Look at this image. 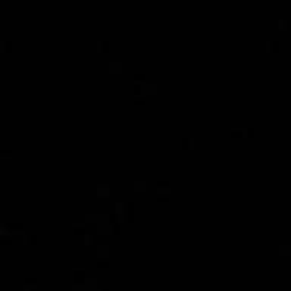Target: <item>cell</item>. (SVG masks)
Here are the masks:
<instances>
[{"instance_id":"cell-14","label":"cell","mask_w":291,"mask_h":291,"mask_svg":"<svg viewBox=\"0 0 291 291\" xmlns=\"http://www.w3.org/2000/svg\"><path fill=\"white\" fill-rule=\"evenodd\" d=\"M37 241H39L37 235H29V237H27V243H29V245H37Z\"/></svg>"},{"instance_id":"cell-1","label":"cell","mask_w":291,"mask_h":291,"mask_svg":"<svg viewBox=\"0 0 291 291\" xmlns=\"http://www.w3.org/2000/svg\"><path fill=\"white\" fill-rule=\"evenodd\" d=\"M86 280H88V278H86V272L76 268V270H74V285L78 287L80 283H86Z\"/></svg>"},{"instance_id":"cell-21","label":"cell","mask_w":291,"mask_h":291,"mask_svg":"<svg viewBox=\"0 0 291 291\" xmlns=\"http://www.w3.org/2000/svg\"><path fill=\"white\" fill-rule=\"evenodd\" d=\"M245 136L252 138V136H254V128H247V130H245Z\"/></svg>"},{"instance_id":"cell-18","label":"cell","mask_w":291,"mask_h":291,"mask_svg":"<svg viewBox=\"0 0 291 291\" xmlns=\"http://www.w3.org/2000/svg\"><path fill=\"white\" fill-rule=\"evenodd\" d=\"M93 243V237L91 235H84V245H91Z\"/></svg>"},{"instance_id":"cell-24","label":"cell","mask_w":291,"mask_h":291,"mask_svg":"<svg viewBox=\"0 0 291 291\" xmlns=\"http://www.w3.org/2000/svg\"><path fill=\"white\" fill-rule=\"evenodd\" d=\"M6 157H12V152L10 150L8 152H2V159H6Z\"/></svg>"},{"instance_id":"cell-13","label":"cell","mask_w":291,"mask_h":291,"mask_svg":"<svg viewBox=\"0 0 291 291\" xmlns=\"http://www.w3.org/2000/svg\"><path fill=\"white\" fill-rule=\"evenodd\" d=\"M134 190H136V192H142V190H146V185L142 183V181H138L136 185H134Z\"/></svg>"},{"instance_id":"cell-25","label":"cell","mask_w":291,"mask_h":291,"mask_svg":"<svg viewBox=\"0 0 291 291\" xmlns=\"http://www.w3.org/2000/svg\"><path fill=\"white\" fill-rule=\"evenodd\" d=\"M134 93L140 95V93H142V88H140V86H134Z\"/></svg>"},{"instance_id":"cell-10","label":"cell","mask_w":291,"mask_h":291,"mask_svg":"<svg viewBox=\"0 0 291 291\" xmlns=\"http://www.w3.org/2000/svg\"><path fill=\"white\" fill-rule=\"evenodd\" d=\"M86 287H89V289H95V285H97V282H95V278H89V280H86V283H84Z\"/></svg>"},{"instance_id":"cell-17","label":"cell","mask_w":291,"mask_h":291,"mask_svg":"<svg viewBox=\"0 0 291 291\" xmlns=\"http://www.w3.org/2000/svg\"><path fill=\"white\" fill-rule=\"evenodd\" d=\"M97 268H99V270H101V268H109V262H107L105 258L99 260V262H97Z\"/></svg>"},{"instance_id":"cell-2","label":"cell","mask_w":291,"mask_h":291,"mask_svg":"<svg viewBox=\"0 0 291 291\" xmlns=\"http://www.w3.org/2000/svg\"><path fill=\"white\" fill-rule=\"evenodd\" d=\"M126 223H134V202H126Z\"/></svg>"},{"instance_id":"cell-19","label":"cell","mask_w":291,"mask_h":291,"mask_svg":"<svg viewBox=\"0 0 291 291\" xmlns=\"http://www.w3.org/2000/svg\"><path fill=\"white\" fill-rule=\"evenodd\" d=\"M121 231H122L121 225H119V223H115V225H113V235H121Z\"/></svg>"},{"instance_id":"cell-23","label":"cell","mask_w":291,"mask_h":291,"mask_svg":"<svg viewBox=\"0 0 291 291\" xmlns=\"http://www.w3.org/2000/svg\"><path fill=\"white\" fill-rule=\"evenodd\" d=\"M134 105L142 107V105H146V101H144V99H136V101H134Z\"/></svg>"},{"instance_id":"cell-7","label":"cell","mask_w":291,"mask_h":291,"mask_svg":"<svg viewBox=\"0 0 291 291\" xmlns=\"http://www.w3.org/2000/svg\"><path fill=\"white\" fill-rule=\"evenodd\" d=\"M37 283H39V280H37V278H27V280L24 282V285H25V289H29V287H35Z\"/></svg>"},{"instance_id":"cell-4","label":"cell","mask_w":291,"mask_h":291,"mask_svg":"<svg viewBox=\"0 0 291 291\" xmlns=\"http://www.w3.org/2000/svg\"><path fill=\"white\" fill-rule=\"evenodd\" d=\"M97 256H99V258H109V247H107V245H99V247H97Z\"/></svg>"},{"instance_id":"cell-16","label":"cell","mask_w":291,"mask_h":291,"mask_svg":"<svg viewBox=\"0 0 291 291\" xmlns=\"http://www.w3.org/2000/svg\"><path fill=\"white\" fill-rule=\"evenodd\" d=\"M74 235H86V229L80 227V225H76V227H74Z\"/></svg>"},{"instance_id":"cell-3","label":"cell","mask_w":291,"mask_h":291,"mask_svg":"<svg viewBox=\"0 0 291 291\" xmlns=\"http://www.w3.org/2000/svg\"><path fill=\"white\" fill-rule=\"evenodd\" d=\"M111 194V186L109 185H99L97 186V198H109Z\"/></svg>"},{"instance_id":"cell-12","label":"cell","mask_w":291,"mask_h":291,"mask_svg":"<svg viewBox=\"0 0 291 291\" xmlns=\"http://www.w3.org/2000/svg\"><path fill=\"white\" fill-rule=\"evenodd\" d=\"M86 219H88V221H101L103 218L97 216V214H88V218H86Z\"/></svg>"},{"instance_id":"cell-5","label":"cell","mask_w":291,"mask_h":291,"mask_svg":"<svg viewBox=\"0 0 291 291\" xmlns=\"http://www.w3.org/2000/svg\"><path fill=\"white\" fill-rule=\"evenodd\" d=\"M10 233H24V223H8Z\"/></svg>"},{"instance_id":"cell-15","label":"cell","mask_w":291,"mask_h":291,"mask_svg":"<svg viewBox=\"0 0 291 291\" xmlns=\"http://www.w3.org/2000/svg\"><path fill=\"white\" fill-rule=\"evenodd\" d=\"M190 146H192V140H190V138H183V148H185V150H188Z\"/></svg>"},{"instance_id":"cell-8","label":"cell","mask_w":291,"mask_h":291,"mask_svg":"<svg viewBox=\"0 0 291 291\" xmlns=\"http://www.w3.org/2000/svg\"><path fill=\"white\" fill-rule=\"evenodd\" d=\"M124 210H126V204H124V202H117V204H115V212H117V214H124Z\"/></svg>"},{"instance_id":"cell-6","label":"cell","mask_w":291,"mask_h":291,"mask_svg":"<svg viewBox=\"0 0 291 291\" xmlns=\"http://www.w3.org/2000/svg\"><path fill=\"white\" fill-rule=\"evenodd\" d=\"M157 192L161 194V192H169V183L167 181H159L157 183Z\"/></svg>"},{"instance_id":"cell-20","label":"cell","mask_w":291,"mask_h":291,"mask_svg":"<svg viewBox=\"0 0 291 291\" xmlns=\"http://www.w3.org/2000/svg\"><path fill=\"white\" fill-rule=\"evenodd\" d=\"M157 202H169V196H167V194H165V196L159 194V196H157Z\"/></svg>"},{"instance_id":"cell-9","label":"cell","mask_w":291,"mask_h":291,"mask_svg":"<svg viewBox=\"0 0 291 291\" xmlns=\"http://www.w3.org/2000/svg\"><path fill=\"white\" fill-rule=\"evenodd\" d=\"M97 233H103V235L113 233V229H109V225H101V223H99V225H97Z\"/></svg>"},{"instance_id":"cell-22","label":"cell","mask_w":291,"mask_h":291,"mask_svg":"<svg viewBox=\"0 0 291 291\" xmlns=\"http://www.w3.org/2000/svg\"><path fill=\"white\" fill-rule=\"evenodd\" d=\"M280 252H282V254H287V256H289V252H291V249H289V247H285V245H283L282 249H280Z\"/></svg>"},{"instance_id":"cell-11","label":"cell","mask_w":291,"mask_h":291,"mask_svg":"<svg viewBox=\"0 0 291 291\" xmlns=\"http://www.w3.org/2000/svg\"><path fill=\"white\" fill-rule=\"evenodd\" d=\"M243 136H245V130H237V128L231 130V138H243Z\"/></svg>"}]
</instances>
